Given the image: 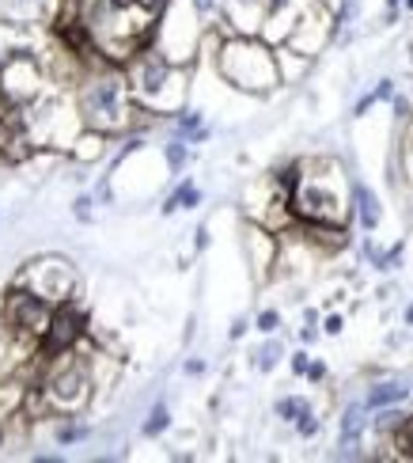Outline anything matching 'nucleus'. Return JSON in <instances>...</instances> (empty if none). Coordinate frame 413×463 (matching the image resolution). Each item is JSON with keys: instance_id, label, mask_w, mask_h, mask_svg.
<instances>
[{"instance_id": "obj_1", "label": "nucleus", "mask_w": 413, "mask_h": 463, "mask_svg": "<svg viewBox=\"0 0 413 463\" xmlns=\"http://www.w3.org/2000/svg\"><path fill=\"white\" fill-rule=\"evenodd\" d=\"M133 88L126 69L110 61V57H95L84 65V76L76 80V110L84 118V129L99 133H122L133 122Z\"/></svg>"}, {"instance_id": "obj_2", "label": "nucleus", "mask_w": 413, "mask_h": 463, "mask_svg": "<svg viewBox=\"0 0 413 463\" xmlns=\"http://www.w3.org/2000/svg\"><path fill=\"white\" fill-rule=\"evenodd\" d=\"M126 76H129L136 107H145L152 114H179V110H186L190 65L171 61V57L164 50H155L152 43H145L126 61Z\"/></svg>"}, {"instance_id": "obj_3", "label": "nucleus", "mask_w": 413, "mask_h": 463, "mask_svg": "<svg viewBox=\"0 0 413 463\" xmlns=\"http://www.w3.org/2000/svg\"><path fill=\"white\" fill-rule=\"evenodd\" d=\"M216 72H221V80L247 95H269L273 88H281L277 46H269L262 34L216 38Z\"/></svg>"}, {"instance_id": "obj_4", "label": "nucleus", "mask_w": 413, "mask_h": 463, "mask_svg": "<svg viewBox=\"0 0 413 463\" xmlns=\"http://www.w3.org/2000/svg\"><path fill=\"white\" fill-rule=\"evenodd\" d=\"M288 205L296 224H345L352 213V198L345 194L342 167L333 160H304Z\"/></svg>"}, {"instance_id": "obj_5", "label": "nucleus", "mask_w": 413, "mask_h": 463, "mask_svg": "<svg viewBox=\"0 0 413 463\" xmlns=\"http://www.w3.org/2000/svg\"><path fill=\"white\" fill-rule=\"evenodd\" d=\"M205 24L202 12L193 8V0H164L155 12V27H152V46L164 50L171 61L190 65L202 50Z\"/></svg>"}, {"instance_id": "obj_6", "label": "nucleus", "mask_w": 413, "mask_h": 463, "mask_svg": "<svg viewBox=\"0 0 413 463\" xmlns=\"http://www.w3.org/2000/svg\"><path fill=\"white\" fill-rule=\"evenodd\" d=\"M57 312V304L42 293H34L31 285L19 281L12 293L0 304V335L12 338L19 350H31V345L42 342V335L50 331V319Z\"/></svg>"}, {"instance_id": "obj_7", "label": "nucleus", "mask_w": 413, "mask_h": 463, "mask_svg": "<svg viewBox=\"0 0 413 463\" xmlns=\"http://www.w3.org/2000/svg\"><path fill=\"white\" fill-rule=\"evenodd\" d=\"M91 388H95L91 357H80L76 350H69L65 357L50 361V373L42 380V399L57 414H76L88 407Z\"/></svg>"}, {"instance_id": "obj_8", "label": "nucleus", "mask_w": 413, "mask_h": 463, "mask_svg": "<svg viewBox=\"0 0 413 463\" xmlns=\"http://www.w3.org/2000/svg\"><path fill=\"white\" fill-rule=\"evenodd\" d=\"M84 335H88V316H84L72 300L57 304V312H53V319H50V331L42 335V342H38V357H42L46 364L57 361V357H65L69 350H76V345H80Z\"/></svg>"}, {"instance_id": "obj_9", "label": "nucleus", "mask_w": 413, "mask_h": 463, "mask_svg": "<svg viewBox=\"0 0 413 463\" xmlns=\"http://www.w3.org/2000/svg\"><path fill=\"white\" fill-rule=\"evenodd\" d=\"M23 285H31L34 293L50 297L53 304H65L76 293V278H72V266L61 259H42V262H31V269L23 274Z\"/></svg>"}, {"instance_id": "obj_10", "label": "nucleus", "mask_w": 413, "mask_h": 463, "mask_svg": "<svg viewBox=\"0 0 413 463\" xmlns=\"http://www.w3.org/2000/svg\"><path fill=\"white\" fill-rule=\"evenodd\" d=\"M273 0H221L224 34H262Z\"/></svg>"}, {"instance_id": "obj_11", "label": "nucleus", "mask_w": 413, "mask_h": 463, "mask_svg": "<svg viewBox=\"0 0 413 463\" xmlns=\"http://www.w3.org/2000/svg\"><path fill=\"white\" fill-rule=\"evenodd\" d=\"M409 399H413V380L409 376H383L376 383H368L364 407H368V414H376L383 407H406Z\"/></svg>"}, {"instance_id": "obj_12", "label": "nucleus", "mask_w": 413, "mask_h": 463, "mask_svg": "<svg viewBox=\"0 0 413 463\" xmlns=\"http://www.w3.org/2000/svg\"><path fill=\"white\" fill-rule=\"evenodd\" d=\"M349 198H352V221L361 224L364 236H376L380 224H383V202H380V194L368 183H352Z\"/></svg>"}, {"instance_id": "obj_13", "label": "nucleus", "mask_w": 413, "mask_h": 463, "mask_svg": "<svg viewBox=\"0 0 413 463\" xmlns=\"http://www.w3.org/2000/svg\"><path fill=\"white\" fill-rule=\"evenodd\" d=\"M288 357V350H285V342L277 338V335H266V342L258 345V350L250 354V364H254V373H262V376H269V373H277V364Z\"/></svg>"}, {"instance_id": "obj_14", "label": "nucleus", "mask_w": 413, "mask_h": 463, "mask_svg": "<svg viewBox=\"0 0 413 463\" xmlns=\"http://www.w3.org/2000/svg\"><path fill=\"white\" fill-rule=\"evenodd\" d=\"M202 198H205V194H202V186L193 183V179H183V183L174 186L171 194L164 198L160 213H164V217H171V213H179V209H198V205H202Z\"/></svg>"}, {"instance_id": "obj_15", "label": "nucleus", "mask_w": 413, "mask_h": 463, "mask_svg": "<svg viewBox=\"0 0 413 463\" xmlns=\"http://www.w3.org/2000/svg\"><path fill=\"white\" fill-rule=\"evenodd\" d=\"M23 402H27V392L19 388V383L0 380V437H5V430L19 418V407H23Z\"/></svg>"}, {"instance_id": "obj_16", "label": "nucleus", "mask_w": 413, "mask_h": 463, "mask_svg": "<svg viewBox=\"0 0 413 463\" xmlns=\"http://www.w3.org/2000/svg\"><path fill=\"white\" fill-rule=\"evenodd\" d=\"M277 65H281V84H296L300 76L311 69V57L292 50V46H277Z\"/></svg>"}, {"instance_id": "obj_17", "label": "nucleus", "mask_w": 413, "mask_h": 463, "mask_svg": "<svg viewBox=\"0 0 413 463\" xmlns=\"http://www.w3.org/2000/svg\"><path fill=\"white\" fill-rule=\"evenodd\" d=\"M103 148H107V133H99V129H88V133H80L76 137V145H72V156L76 160H99L103 156Z\"/></svg>"}, {"instance_id": "obj_18", "label": "nucleus", "mask_w": 413, "mask_h": 463, "mask_svg": "<svg viewBox=\"0 0 413 463\" xmlns=\"http://www.w3.org/2000/svg\"><path fill=\"white\" fill-rule=\"evenodd\" d=\"M311 411V399L307 395H281L277 402H273V418L277 421H285V426H292L300 414H307Z\"/></svg>"}, {"instance_id": "obj_19", "label": "nucleus", "mask_w": 413, "mask_h": 463, "mask_svg": "<svg viewBox=\"0 0 413 463\" xmlns=\"http://www.w3.org/2000/svg\"><path fill=\"white\" fill-rule=\"evenodd\" d=\"M205 129V114L202 110H179L174 114V137H186L193 145V137Z\"/></svg>"}, {"instance_id": "obj_20", "label": "nucleus", "mask_w": 413, "mask_h": 463, "mask_svg": "<svg viewBox=\"0 0 413 463\" xmlns=\"http://www.w3.org/2000/svg\"><path fill=\"white\" fill-rule=\"evenodd\" d=\"M167 430H171V407H167V402H155V407L148 411V418H145L141 433H145L148 440H155V437H164Z\"/></svg>"}, {"instance_id": "obj_21", "label": "nucleus", "mask_w": 413, "mask_h": 463, "mask_svg": "<svg viewBox=\"0 0 413 463\" xmlns=\"http://www.w3.org/2000/svg\"><path fill=\"white\" fill-rule=\"evenodd\" d=\"M164 164L179 175V171L190 164V141L186 137H171L167 145H164Z\"/></svg>"}, {"instance_id": "obj_22", "label": "nucleus", "mask_w": 413, "mask_h": 463, "mask_svg": "<svg viewBox=\"0 0 413 463\" xmlns=\"http://www.w3.org/2000/svg\"><path fill=\"white\" fill-rule=\"evenodd\" d=\"M281 326H285V319H281L277 307H262V312L254 316V331H258L262 338H266V335H277Z\"/></svg>"}, {"instance_id": "obj_23", "label": "nucleus", "mask_w": 413, "mask_h": 463, "mask_svg": "<svg viewBox=\"0 0 413 463\" xmlns=\"http://www.w3.org/2000/svg\"><path fill=\"white\" fill-rule=\"evenodd\" d=\"M292 430H296V437H300V440H311V437H319V430H323V418L314 414V407H311L307 414H300L296 421H292Z\"/></svg>"}, {"instance_id": "obj_24", "label": "nucleus", "mask_w": 413, "mask_h": 463, "mask_svg": "<svg viewBox=\"0 0 413 463\" xmlns=\"http://www.w3.org/2000/svg\"><path fill=\"white\" fill-rule=\"evenodd\" d=\"M402 171H406V183L413 186V118L406 122V133H402Z\"/></svg>"}, {"instance_id": "obj_25", "label": "nucleus", "mask_w": 413, "mask_h": 463, "mask_svg": "<svg viewBox=\"0 0 413 463\" xmlns=\"http://www.w3.org/2000/svg\"><path fill=\"white\" fill-rule=\"evenodd\" d=\"M323 335H326V338H342V335H345V316H342V312L323 316Z\"/></svg>"}, {"instance_id": "obj_26", "label": "nucleus", "mask_w": 413, "mask_h": 463, "mask_svg": "<svg viewBox=\"0 0 413 463\" xmlns=\"http://www.w3.org/2000/svg\"><path fill=\"white\" fill-rule=\"evenodd\" d=\"M311 354H307V345L304 350H296V354H288V369H292V376H307V369H311Z\"/></svg>"}, {"instance_id": "obj_27", "label": "nucleus", "mask_w": 413, "mask_h": 463, "mask_svg": "<svg viewBox=\"0 0 413 463\" xmlns=\"http://www.w3.org/2000/svg\"><path fill=\"white\" fill-rule=\"evenodd\" d=\"M395 95H399V84L390 80V76H383V80H380L376 88H371V99H376V103H390Z\"/></svg>"}, {"instance_id": "obj_28", "label": "nucleus", "mask_w": 413, "mask_h": 463, "mask_svg": "<svg viewBox=\"0 0 413 463\" xmlns=\"http://www.w3.org/2000/svg\"><path fill=\"white\" fill-rule=\"evenodd\" d=\"M84 437H88V426H76L72 421V426L57 430V445H76V440H84Z\"/></svg>"}, {"instance_id": "obj_29", "label": "nucleus", "mask_w": 413, "mask_h": 463, "mask_svg": "<svg viewBox=\"0 0 413 463\" xmlns=\"http://www.w3.org/2000/svg\"><path fill=\"white\" fill-rule=\"evenodd\" d=\"M296 338H300V345H307V350H311V345L323 338V323H304Z\"/></svg>"}, {"instance_id": "obj_30", "label": "nucleus", "mask_w": 413, "mask_h": 463, "mask_svg": "<svg viewBox=\"0 0 413 463\" xmlns=\"http://www.w3.org/2000/svg\"><path fill=\"white\" fill-rule=\"evenodd\" d=\"M390 110H395V122H399V126L413 118V107H409L406 95H395V99H390Z\"/></svg>"}, {"instance_id": "obj_31", "label": "nucleus", "mask_w": 413, "mask_h": 463, "mask_svg": "<svg viewBox=\"0 0 413 463\" xmlns=\"http://www.w3.org/2000/svg\"><path fill=\"white\" fill-rule=\"evenodd\" d=\"M34 12H38V0H12V8H8L12 19H27Z\"/></svg>"}, {"instance_id": "obj_32", "label": "nucleus", "mask_w": 413, "mask_h": 463, "mask_svg": "<svg viewBox=\"0 0 413 463\" xmlns=\"http://www.w3.org/2000/svg\"><path fill=\"white\" fill-rule=\"evenodd\" d=\"M250 326H254V319H247V316H235V319H231V326H228V338H231V342H239V338L250 331Z\"/></svg>"}, {"instance_id": "obj_33", "label": "nucleus", "mask_w": 413, "mask_h": 463, "mask_svg": "<svg viewBox=\"0 0 413 463\" xmlns=\"http://www.w3.org/2000/svg\"><path fill=\"white\" fill-rule=\"evenodd\" d=\"M326 373H330V369H326V361H319V357H314L304 380H307V383H323V380H326Z\"/></svg>"}, {"instance_id": "obj_34", "label": "nucleus", "mask_w": 413, "mask_h": 463, "mask_svg": "<svg viewBox=\"0 0 413 463\" xmlns=\"http://www.w3.org/2000/svg\"><path fill=\"white\" fill-rule=\"evenodd\" d=\"M193 8L202 12V19H212V15H221V0H193Z\"/></svg>"}, {"instance_id": "obj_35", "label": "nucleus", "mask_w": 413, "mask_h": 463, "mask_svg": "<svg viewBox=\"0 0 413 463\" xmlns=\"http://www.w3.org/2000/svg\"><path fill=\"white\" fill-rule=\"evenodd\" d=\"M183 373H186V376H205V361H202V357H190V361L183 364Z\"/></svg>"}, {"instance_id": "obj_36", "label": "nucleus", "mask_w": 413, "mask_h": 463, "mask_svg": "<svg viewBox=\"0 0 413 463\" xmlns=\"http://www.w3.org/2000/svg\"><path fill=\"white\" fill-rule=\"evenodd\" d=\"M76 217H80V221H91V198H80V202H76Z\"/></svg>"}, {"instance_id": "obj_37", "label": "nucleus", "mask_w": 413, "mask_h": 463, "mask_svg": "<svg viewBox=\"0 0 413 463\" xmlns=\"http://www.w3.org/2000/svg\"><path fill=\"white\" fill-rule=\"evenodd\" d=\"M193 236H198V240H193V247H198V250H205V247H209V228H205V224H202L198 232H193Z\"/></svg>"}, {"instance_id": "obj_38", "label": "nucleus", "mask_w": 413, "mask_h": 463, "mask_svg": "<svg viewBox=\"0 0 413 463\" xmlns=\"http://www.w3.org/2000/svg\"><path fill=\"white\" fill-rule=\"evenodd\" d=\"M304 323H323V316H319V307H304Z\"/></svg>"}, {"instance_id": "obj_39", "label": "nucleus", "mask_w": 413, "mask_h": 463, "mask_svg": "<svg viewBox=\"0 0 413 463\" xmlns=\"http://www.w3.org/2000/svg\"><path fill=\"white\" fill-rule=\"evenodd\" d=\"M402 326H413V304L402 307Z\"/></svg>"}, {"instance_id": "obj_40", "label": "nucleus", "mask_w": 413, "mask_h": 463, "mask_svg": "<svg viewBox=\"0 0 413 463\" xmlns=\"http://www.w3.org/2000/svg\"><path fill=\"white\" fill-rule=\"evenodd\" d=\"M402 12H406V15H413V0H402Z\"/></svg>"}, {"instance_id": "obj_41", "label": "nucleus", "mask_w": 413, "mask_h": 463, "mask_svg": "<svg viewBox=\"0 0 413 463\" xmlns=\"http://www.w3.org/2000/svg\"><path fill=\"white\" fill-rule=\"evenodd\" d=\"M145 5H152V8H160V5H164V0H145Z\"/></svg>"}, {"instance_id": "obj_42", "label": "nucleus", "mask_w": 413, "mask_h": 463, "mask_svg": "<svg viewBox=\"0 0 413 463\" xmlns=\"http://www.w3.org/2000/svg\"><path fill=\"white\" fill-rule=\"evenodd\" d=\"M409 46H413V43H409Z\"/></svg>"}]
</instances>
